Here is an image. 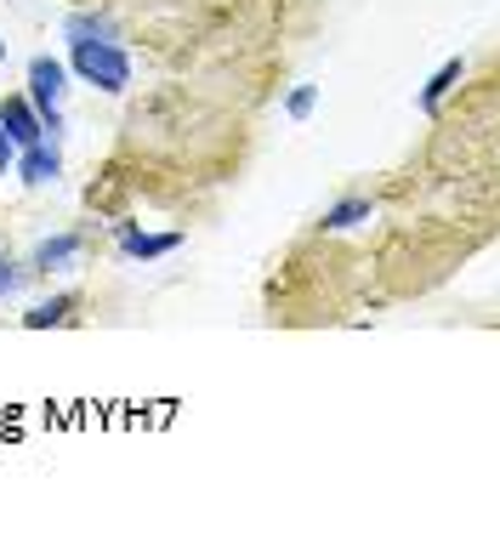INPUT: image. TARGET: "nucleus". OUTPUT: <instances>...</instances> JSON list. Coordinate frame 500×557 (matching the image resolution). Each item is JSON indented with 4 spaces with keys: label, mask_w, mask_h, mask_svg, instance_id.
I'll return each mask as SVG.
<instances>
[{
    "label": "nucleus",
    "mask_w": 500,
    "mask_h": 557,
    "mask_svg": "<svg viewBox=\"0 0 500 557\" xmlns=\"http://www.w3.org/2000/svg\"><path fill=\"white\" fill-rule=\"evenodd\" d=\"M68 74H80L86 86L120 97L132 86V58L120 40H68Z\"/></svg>",
    "instance_id": "obj_1"
},
{
    "label": "nucleus",
    "mask_w": 500,
    "mask_h": 557,
    "mask_svg": "<svg viewBox=\"0 0 500 557\" xmlns=\"http://www.w3.org/2000/svg\"><path fill=\"white\" fill-rule=\"evenodd\" d=\"M63 97H68V63L35 58L29 63V103H35V114H40V125H46V137H52V143L63 132Z\"/></svg>",
    "instance_id": "obj_2"
},
{
    "label": "nucleus",
    "mask_w": 500,
    "mask_h": 557,
    "mask_svg": "<svg viewBox=\"0 0 500 557\" xmlns=\"http://www.w3.org/2000/svg\"><path fill=\"white\" fill-rule=\"evenodd\" d=\"M114 239H120V257H132V262H160L183 245V234H142L137 222H120Z\"/></svg>",
    "instance_id": "obj_3"
},
{
    "label": "nucleus",
    "mask_w": 500,
    "mask_h": 557,
    "mask_svg": "<svg viewBox=\"0 0 500 557\" xmlns=\"http://www.w3.org/2000/svg\"><path fill=\"white\" fill-rule=\"evenodd\" d=\"M17 176H23L29 188L58 183V176H63V154H58V143H52V137H40V143H29V148H17Z\"/></svg>",
    "instance_id": "obj_4"
},
{
    "label": "nucleus",
    "mask_w": 500,
    "mask_h": 557,
    "mask_svg": "<svg viewBox=\"0 0 500 557\" xmlns=\"http://www.w3.org/2000/svg\"><path fill=\"white\" fill-rule=\"evenodd\" d=\"M80 250H86L80 234H46L29 257V273H68V268H80Z\"/></svg>",
    "instance_id": "obj_5"
},
{
    "label": "nucleus",
    "mask_w": 500,
    "mask_h": 557,
    "mask_svg": "<svg viewBox=\"0 0 500 557\" xmlns=\"http://www.w3.org/2000/svg\"><path fill=\"white\" fill-rule=\"evenodd\" d=\"M0 125H7V137H12L17 148H29V143L46 137V125H40V114H35L29 97H0Z\"/></svg>",
    "instance_id": "obj_6"
},
{
    "label": "nucleus",
    "mask_w": 500,
    "mask_h": 557,
    "mask_svg": "<svg viewBox=\"0 0 500 557\" xmlns=\"http://www.w3.org/2000/svg\"><path fill=\"white\" fill-rule=\"evenodd\" d=\"M461 81H466V63H461V58H449V63H438V74H433L427 86H421V97H415V109H421V114H438V109H443V97L455 91Z\"/></svg>",
    "instance_id": "obj_7"
},
{
    "label": "nucleus",
    "mask_w": 500,
    "mask_h": 557,
    "mask_svg": "<svg viewBox=\"0 0 500 557\" xmlns=\"http://www.w3.org/2000/svg\"><path fill=\"white\" fill-rule=\"evenodd\" d=\"M74 308H80V296L63 290V296H52V301H40V308L23 313V331H52V324H74Z\"/></svg>",
    "instance_id": "obj_8"
},
{
    "label": "nucleus",
    "mask_w": 500,
    "mask_h": 557,
    "mask_svg": "<svg viewBox=\"0 0 500 557\" xmlns=\"http://www.w3.org/2000/svg\"><path fill=\"white\" fill-rule=\"evenodd\" d=\"M370 216H375V206L353 194V199H336V206L318 216V227H324V234H347V227H359V222H370Z\"/></svg>",
    "instance_id": "obj_9"
},
{
    "label": "nucleus",
    "mask_w": 500,
    "mask_h": 557,
    "mask_svg": "<svg viewBox=\"0 0 500 557\" xmlns=\"http://www.w3.org/2000/svg\"><path fill=\"white\" fill-rule=\"evenodd\" d=\"M63 35L68 40H120V29L109 17H97V12H74L68 23H63Z\"/></svg>",
    "instance_id": "obj_10"
},
{
    "label": "nucleus",
    "mask_w": 500,
    "mask_h": 557,
    "mask_svg": "<svg viewBox=\"0 0 500 557\" xmlns=\"http://www.w3.org/2000/svg\"><path fill=\"white\" fill-rule=\"evenodd\" d=\"M23 285H29V268H17L7 250H0V308H7V301H12Z\"/></svg>",
    "instance_id": "obj_11"
},
{
    "label": "nucleus",
    "mask_w": 500,
    "mask_h": 557,
    "mask_svg": "<svg viewBox=\"0 0 500 557\" xmlns=\"http://www.w3.org/2000/svg\"><path fill=\"white\" fill-rule=\"evenodd\" d=\"M313 109H318V86H296V91L285 97V114H290V120H308Z\"/></svg>",
    "instance_id": "obj_12"
},
{
    "label": "nucleus",
    "mask_w": 500,
    "mask_h": 557,
    "mask_svg": "<svg viewBox=\"0 0 500 557\" xmlns=\"http://www.w3.org/2000/svg\"><path fill=\"white\" fill-rule=\"evenodd\" d=\"M7 165H17V143L7 137V125H0V176H7Z\"/></svg>",
    "instance_id": "obj_13"
},
{
    "label": "nucleus",
    "mask_w": 500,
    "mask_h": 557,
    "mask_svg": "<svg viewBox=\"0 0 500 557\" xmlns=\"http://www.w3.org/2000/svg\"><path fill=\"white\" fill-rule=\"evenodd\" d=\"M0 63H7V40H0Z\"/></svg>",
    "instance_id": "obj_14"
}]
</instances>
